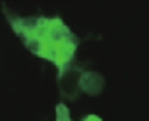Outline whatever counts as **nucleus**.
<instances>
[{"label": "nucleus", "instance_id": "nucleus-1", "mask_svg": "<svg viewBox=\"0 0 149 121\" xmlns=\"http://www.w3.org/2000/svg\"><path fill=\"white\" fill-rule=\"evenodd\" d=\"M3 13L15 34L36 56L53 62L64 70L69 65L79 46V38L59 18L43 16H18L3 5Z\"/></svg>", "mask_w": 149, "mask_h": 121}, {"label": "nucleus", "instance_id": "nucleus-2", "mask_svg": "<svg viewBox=\"0 0 149 121\" xmlns=\"http://www.w3.org/2000/svg\"><path fill=\"white\" fill-rule=\"evenodd\" d=\"M80 75L82 72L79 69H64L59 72L58 75V81H59V88H61V92L69 99H75L80 91V86H79V81H80Z\"/></svg>", "mask_w": 149, "mask_h": 121}, {"label": "nucleus", "instance_id": "nucleus-3", "mask_svg": "<svg viewBox=\"0 0 149 121\" xmlns=\"http://www.w3.org/2000/svg\"><path fill=\"white\" fill-rule=\"evenodd\" d=\"M79 86H80L82 91L95 96V94H100V92L103 91L104 80L101 78V75H98V73H95V72H85L80 75Z\"/></svg>", "mask_w": 149, "mask_h": 121}, {"label": "nucleus", "instance_id": "nucleus-4", "mask_svg": "<svg viewBox=\"0 0 149 121\" xmlns=\"http://www.w3.org/2000/svg\"><path fill=\"white\" fill-rule=\"evenodd\" d=\"M56 121H72L69 115V108L64 104L56 105Z\"/></svg>", "mask_w": 149, "mask_h": 121}, {"label": "nucleus", "instance_id": "nucleus-5", "mask_svg": "<svg viewBox=\"0 0 149 121\" xmlns=\"http://www.w3.org/2000/svg\"><path fill=\"white\" fill-rule=\"evenodd\" d=\"M84 121H103V120H101L100 116H96V115H88Z\"/></svg>", "mask_w": 149, "mask_h": 121}]
</instances>
